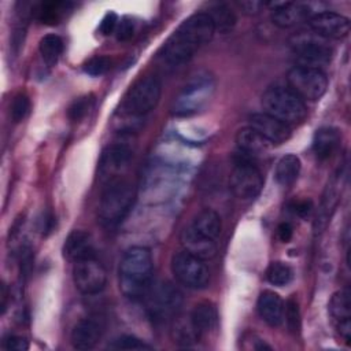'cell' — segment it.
<instances>
[{"label":"cell","instance_id":"74e56055","mask_svg":"<svg viewBox=\"0 0 351 351\" xmlns=\"http://www.w3.org/2000/svg\"><path fill=\"white\" fill-rule=\"evenodd\" d=\"M3 347L10 351H26L29 348V341L23 336L10 335L3 340Z\"/></svg>","mask_w":351,"mask_h":351},{"label":"cell","instance_id":"83f0119b","mask_svg":"<svg viewBox=\"0 0 351 351\" xmlns=\"http://www.w3.org/2000/svg\"><path fill=\"white\" fill-rule=\"evenodd\" d=\"M266 278L271 285L284 287L293 278V270L284 262H271L266 269Z\"/></svg>","mask_w":351,"mask_h":351},{"label":"cell","instance_id":"ba28073f","mask_svg":"<svg viewBox=\"0 0 351 351\" xmlns=\"http://www.w3.org/2000/svg\"><path fill=\"white\" fill-rule=\"evenodd\" d=\"M287 82L303 101H317L328 89L326 74L318 67L304 64L293 66L287 74Z\"/></svg>","mask_w":351,"mask_h":351},{"label":"cell","instance_id":"9c48e42d","mask_svg":"<svg viewBox=\"0 0 351 351\" xmlns=\"http://www.w3.org/2000/svg\"><path fill=\"white\" fill-rule=\"evenodd\" d=\"M170 267L176 280L189 289H203L208 284L210 271L204 259L185 250L173 255Z\"/></svg>","mask_w":351,"mask_h":351},{"label":"cell","instance_id":"52a82bcc","mask_svg":"<svg viewBox=\"0 0 351 351\" xmlns=\"http://www.w3.org/2000/svg\"><path fill=\"white\" fill-rule=\"evenodd\" d=\"M147 311L154 322H166L176 319L177 313L182 304L181 291L169 281L152 284L145 295Z\"/></svg>","mask_w":351,"mask_h":351},{"label":"cell","instance_id":"277c9868","mask_svg":"<svg viewBox=\"0 0 351 351\" xmlns=\"http://www.w3.org/2000/svg\"><path fill=\"white\" fill-rule=\"evenodd\" d=\"M136 200L134 185L125 178H112L106 182L99 200V219L107 226H117L129 214Z\"/></svg>","mask_w":351,"mask_h":351},{"label":"cell","instance_id":"7a4b0ae2","mask_svg":"<svg viewBox=\"0 0 351 351\" xmlns=\"http://www.w3.org/2000/svg\"><path fill=\"white\" fill-rule=\"evenodd\" d=\"M154 259L147 247L136 245L129 248L118 269L119 289L130 300L144 299L152 287Z\"/></svg>","mask_w":351,"mask_h":351},{"label":"cell","instance_id":"f1b7e54d","mask_svg":"<svg viewBox=\"0 0 351 351\" xmlns=\"http://www.w3.org/2000/svg\"><path fill=\"white\" fill-rule=\"evenodd\" d=\"M66 3H59V1H52V3H43L38 10H37V18L43 23L48 25H55L60 19L62 12L66 8Z\"/></svg>","mask_w":351,"mask_h":351},{"label":"cell","instance_id":"f546056e","mask_svg":"<svg viewBox=\"0 0 351 351\" xmlns=\"http://www.w3.org/2000/svg\"><path fill=\"white\" fill-rule=\"evenodd\" d=\"M173 336H174V341L181 346H191L193 341H196L199 339V336L193 330L189 319L188 321H174Z\"/></svg>","mask_w":351,"mask_h":351},{"label":"cell","instance_id":"4316f807","mask_svg":"<svg viewBox=\"0 0 351 351\" xmlns=\"http://www.w3.org/2000/svg\"><path fill=\"white\" fill-rule=\"evenodd\" d=\"M207 14L214 23L215 32H219L222 34L229 33L236 25V15L226 4H215Z\"/></svg>","mask_w":351,"mask_h":351},{"label":"cell","instance_id":"603a6c76","mask_svg":"<svg viewBox=\"0 0 351 351\" xmlns=\"http://www.w3.org/2000/svg\"><path fill=\"white\" fill-rule=\"evenodd\" d=\"M341 143V134L336 128H319L313 137V152L321 160L330 158Z\"/></svg>","mask_w":351,"mask_h":351},{"label":"cell","instance_id":"cb8c5ba5","mask_svg":"<svg viewBox=\"0 0 351 351\" xmlns=\"http://www.w3.org/2000/svg\"><path fill=\"white\" fill-rule=\"evenodd\" d=\"M236 145L241 155L255 156L269 149L270 144L251 126L243 128L236 134Z\"/></svg>","mask_w":351,"mask_h":351},{"label":"cell","instance_id":"f35d334b","mask_svg":"<svg viewBox=\"0 0 351 351\" xmlns=\"http://www.w3.org/2000/svg\"><path fill=\"white\" fill-rule=\"evenodd\" d=\"M291 208L292 211L302 217V218H306L311 214L313 211V202L310 199H302V200H295L292 204H291Z\"/></svg>","mask_w":351,"mask_h":351},{"label":"cell","instance_id":"3957f363","mask_svg":"<svg viewBox=\"0 0 351 351\" xmlns=\"http://www.w3.org/2000/svg\"><path fill=\"white\" fill-rule=\"evenodd\" d=\"M222 230V221L217 211L204 208L192 219L191 225L181 233L184 250L202 258L210 259L217 254V239Z\"/></svg>","mask_w":351,"mask_h":351},{"label":"cell","instance_id":"1f68e13d","mask_svg":"<svg viewBox=\"0 0 351 351\" xmlns=\"http://www.w3.org/2000/svg\"><path fill=\"white\" fill-rule=\"evenodd\" d=\"M32 104H30V99L26 93H18L10 106V115L12 118L14 122H22L30 112Z\"/></svg>","mask_w":351,"mask_h":351},{"label":"cell","instance_id":"9a60e30c","mask_svg":"<svg viewBox=\"0 0 351 351\" xmlns=\"http://www.w3.org/2000/svg\"><path fill=\"white\" fill-rule=\"evenodd\" d=\"M269 5L271 7V22L281 29L293 27L304 21H308L311 16V8L306 3L280 1L271 3Z\"/></svg>","mask_w":351,"mask_h":351},{"label":"cell","instance_id":"d4e9b609","mask_svg":"<svg viewBox=\"0 0 351 351\" xmlns=\"http://www.w3.org/2000/svg\"><path fill=\"white\" fill-rule=\"evenodd\" d=\"M300 170H302V162L296 155L293 154L284 155L277 162V166H276V173H274L276 181L281 186H289L298 180Z\"/></svg>","mask_w":351,"mask_h":351},{"label":"cell","instance_id":"44dd1931","mask_svg":"<svg viewBox=\"0 0 351 351\" xmlns=\"http://www.w3.org/2000/svg\"><path fill=\"white\" fill-rule=\"evenodd\" d=\"M95 255L93 244L89 233L84 230H73L64 240L63 244V256L74 263L82 258Z\"/></svg>","mask_w":351,"mask_h":351},{"label":"cell","instance_id":"ab89813d","mask_svg":"<svg viewBox=\"0 0 351 351\" xmlns=\"http://www.w3.org/2000/svg\"><path fill=\"white\" fill-rule=\"evenodd\" d=\"M239 7L245 12V14H250V15H255L258 14L263 7H265V3L262 1H240L239 3Z\"/></svg>","mask_w":351,"mask_h":351},{"label":"cell","instance_id":"5b68a950","mask_svg":"<svg viewBox=\"0 0 351 351\" xmlns=\"http://www.w3.org/2000/svg\"><path fill=\"white\" fill-rule=\"evenodd\" d=\"M263 112L280 119L287 125L302 122L307 115L306 103L288 86L274 85L262 95Z\"/></svg>","mask_w":351,"mask_h":351},{"label":"cell","instance_id":"d590c367","mask_svg":"<svg viewBox=\"0 0 351 351\" xmlns=\"http://www.w3.org/2000/svg\"><path fill=\"white\" fill-rule=\"evenodd\" d=\"M134 33V22L130 18H122L115 29V37L118 41H126L132 38Z\"/></svg>","mask_w":351,"mask_h":351},{"label":"cell","instance_id":"ac0fdd59","mask_svg":"<svg viewBox=\"0 0 351 351\" xmlns=\"http://www.w3.org/2000/svg\"><path fill=\"white\" fill-rule=\"evenodd\" d=\"M329 314L339 335L348 343L351 335V304L348 291H337L329 300Z\"/></svg>","mask_w":351,"mask_h":351},{"label":"cell","instance_id":"5bb4252c","mask_svg":"<svg viewBox=\"0 0 351 351\" xmlns=\"http://www.w3.org/2000/svg\"><path fill=\"white\" fill-rule=\"evenodd\" d=\"M308 26L317 36L325 40L344 38L350 32V19L333 11H321L308 18Z\"/></svg>","mask_w":351,"mask_h":351},{"label":"cell","instance_id":"e575fe53","mask_svg":"<svg viewBox=\"0 0 351 351\" xmlns=\"http://www.w3.org/2000/svg\"><path fill=\"white\" fill-rule=\"evenodd\" d=\"M111 67V59L108 56H95L84 64V71L92 77L103 75Z\"/></svg>","mask_w":351,"mask_h":351},{"label":"cell","instance_id":"8992f818","mask_svg":"<svg viewBox=\"0 0 351 351\" xmlns=\"http://www.w3.org/2000/svg\"><path fill=\"white\" fill-rule=\"evenodd\" d=\"M160 93L162 82L156 75L143 77L126 92L121 103V111L129 117H143L158 106Z\"/></svg>","mask_w":351,"mask_h":351},{"label":"cell","instance_id":"2e32d148","mask_svg":"<svg viewBox=\"0 0 351 351\" xmlns=\"http://www.w3.org/2000/svg\"><path fill=\"white\" fill-rule=\"evenodd\" d=\"M250 126L270 145L282 144L291 137V126L266 112L252 114L250 117Z\"/></svg>","mask_w":351,"mask_h":351},{"label":"cell","instance_id":"60d3db41","mask_svg":"<svg viewBox=\"0 0 351 351\" xmlns=\"http://www.w3.org/2000/svg\"><path fill=\"white\" fill-rule=\"evenodd\" d=\"M277 234H278V239L282 241V243H288L292 236H293V228L291 223L288 222H282L278 225L277 228Z\"/></svg>","mask_w":351,"mask_h":351},{"label":"cell","instance_id":"d6986e66","mask_svg":"<svg viewBox=\"0 0 351 351\" xmlns=\"http://www.w3.org/2000/svg\"><path fill=\"white\" fill-rule=\"evenodd\" d=\"M103 336V325L100 319L95 317H86L80 319L70 335V340L77 350L93 348Z\"/></svg>","mask_w":351,"mask_h":351},{"label":"cell","instance_id":"7c38bea8","mask_svg":"<svg viewBox=\"0 0 351 351\" xmlns=\"http://www.w3.org/2000/svg\"><path fill=\"white\" fill-rule=\"evenodd\" d=\"M73 280L81 293L96 295L106 288L107 271L103 263L92 255L73 263Z\"/></svg>","mask_w":351,"mask_h":351},{"label":"cell","instance_id":"b9f144b4","mask_svg":"<svg viewBox=\"0 0 351 351\" xmlns=\"http://www.w3.org/2000/svg\"><path fill=\"white\" fill-rule=\"evenodd\" d=\"M1 299H3V303H1V310H3V313L5 311V308H7V288H5V285L3 284V288H1Z\"/></svg>","mask_w":351,"mask_h":351},{"label":"cell","instance_id":"484cf974","mask_svg":"<svg viewBox=\"0 0 351 351\" xmlns=\"http://www.w3.org/2000/svg\"><path fill=\"white\" fill-rule=\"evenodd\" d=\"M63 40L56 34H45L38 44V51L43 60L49 66H55L63 52Z\"/></svg>","mask_w":351,"mask_h":351},{"label":"cell","instance_id":"4fadbf2b","mask_svg":"<svg viewBox=\"0 0 351 351\" xmlns=\"http://www.w3.org/2000/svg\"><path fill=\"white\" fill-rule=\"evenodd\" d=\"M213 90V82L207 75L196 78L184 88L177 101L174 103V114L191 115L197 112L208 100Z\"/></svg>","mask_w":351,"mask_h":351},{"label":"cell","instance_id":"d6a6232c","mask_svg":"<svg viewBox=\"0 0 351 351\" xmlns=\"http://www.w3.org/2000/svg\"><path fill=\"white\" fill-rule=\"evenodd\" d=\"M92 104H93V99H92L90 95H85V96H81V97L75 99V100L70 104V107H69V110H67L69 118H70L71 121H80V119H82V118L89 112Z\"/></svg>","mask_w":351,"mask_h":351},{"label":"cell","instance_id":"7402d4cb","mask_svg":"<svg viewBox=\"0 0 351 351\" xmlns=\"http://www.w3.org/2000/svg\"><path fill=\"white\" fill-rule=\"evenodd\" d=\"M188 319L199 337L208 335L218 322L217 307L211 302H200L193 307Z\"/></svg>","mask_w":351,"mask_h":351},{"label":"cell","instance_id":"4dcf8cb0","mask_svg":"<svg viewBox=\"0 0 351 351\" xmlns=\"http://www.w3.org/2000/svg\"><path fill=\"white\" fill-rule=\"evenodd\" d=\"M284 318L289 332L298 333L300 330L302 319H300V308L299 303L295 298H289L284 304Z\"/></svg>","mask_w":351,"mask_h":351},{"label":"cell","instance_id":"ffe728a7","mask_svg":"<svg viewBox=\"0 0 351 351\" xmlns=\"http://www.w3.org/2000/svg\"><path fill=\"white\" fill-rule=\"evenodd\" d=\"M256 310L259 317L273 328L280 326L284 321V302L280 295L273 291L261 292L256 302Z\"/></svg>","mask_w":351,"mask_h":351},{"label":"cell","instance_id":"30bf717a","mask_svg":"<svg viewBox=\"0 0 351 351\" xmlns=\"http://www.w3.org/2000/svg\"><path fill=\"white\" fill-rule=\"evenodd\" d=\"M291 47L300 64L318 67L330 62L333 49L325 38L315 33H299L291 38Z\"/></svg>","mask_w":351,"mask_h":351},{"label":"cell","instance_id":"e0dca14e","mask_svg":"<svg viewBox=\"0 0 351 351\" xmlns=\"http://www.w3.org/2000/svg\"><path fill=\"white\" fill-rule=\"evenodd\" d=\"M132 159V149L125 144L108 145L99 160V176L106 182L117 178V173L128 166Z\"/></svg>","mask_w":351,"mask_h":351},{"label":"cell","instance_id":"836d02e7","mask_svg":"<svg viewBox=\"0 0 351 351\" xmlns=\"http://www.w3.org/2000/svg\"><path fill=\"white\" fill-rule=\"evenodd\" d=\"M112 350H149L152 348L149 344L143 341L141 339L130 335H123L118 339H115L110 346Z\"/></svg>","mask_w":351,"mask_h":351},{"label":"cell","instance_id":"8fae6325","mask_svg":"<svg viewBox=\"0 0 351 351\" xmlns=\"http://www.w3.org/2000/svg\"><path fill=\"white\" fill-rule=\"evenodd\" d=\"M229 182L233 195L245 202L258 197L263 188V177L261 170L244 155L236 162L230 173Z\"/></svg>","mask_w":351,"mask_h":351},{"label":"cell","instance_id":"8d00e7d4","mask_svg":"<svg viewBox=\"0 0 351 351\" xmlns=\"http://www.w3.org/2000/svg\"><path fill=\"white\" fill-rule=\"evenodd\" d=\"M118 15L115 14V12H112V11H108L104 16H103V19H101V22L99 23V32H100V34H103V36H110V34H112V33H115V29H117V26H118Z\"/></svg>","mask_w":351,"mask_h":351},{"label":"cell","instance_id":"6da1fadb","mask_svg":"<svg viewBox=\"0 0 351 351\" xmlns=\"http://www.w3.org/2000/svg\"><path fill=\"white\" fill-rule=\"evenodd\" d=\"M215 33L214 23L207 12L188 16L167 38L162 48V58L170 66L188 62L195 52L207 44Z\"/></svg>","mask_w":351,"mask_h":351}]
</instances>
